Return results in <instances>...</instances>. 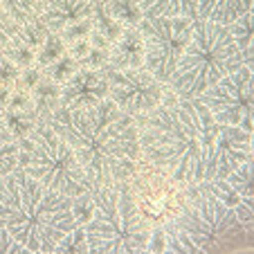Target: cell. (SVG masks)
<instances>
[{
	"label": "cell",
	"mask_w": 254,
	"mask_h": 254,
	"mask_svg": "<svg viewBox=\"0 0 254 254\" xmlns=\"http://www.w3.org/2000/svg\"><path fill=\"white\" fill-rule=\"evenodd\" d=\"M72 146L92 189L128 180L139 158V133L133 115L108 97L95 106L65 108L43 117Z\"/></svg>",
	"instance_id": "6da1fadb"
},
{
	"label": "cell",
	"mask_w": 254,
	"mask_h": 254,
	"mask_svg": "<svg viewBox=\"0 0 254 254\" xmlns=\"http://www.w3.org/2000/svg\"><path fill=\"white\" fill-rule=\"evenodd\" d=\"M221 124L198 99L160 104L146 117V133L139 149L178 185L207 183L214 178L216 137Z\"/></svg>",
	"instance_id": "7a4b0ae2"
},
{
	"label": "cell",
	"mask_w": 254,
	"mask_h": 254,
	"mask_svg": "<svg viewBox=\"0 0 254 254\" xmlns=\"http://www.w3.org/2000/svg\"><path fill=\"white\" fill-rule=\"evenodd\" d=\"M72 200L29 178L20 167L0 176V225L27 252H54L77 227Z\"/></svg>",
	"instance_id": "3957f363"
},
{
	"label": "cell",
	"mask_w": 254,
	"mask_h": 254,
	"mask_svg": "<svg viewBox=\"0 0 254 254\" xmlns=\"http://www.w3.org/2000/svg\"><path fill=\"white\" fill-rule=\"evenodd\" d=\"M162 230L167 250L178 254H202L230 248L239 236H245L250 225H243L234 209L223 205L205 185L198 183L189 185L185 209Z\"/></svg>",
	"instance_id": "277c9868"
},
{
	"label": "cell",
	"mask_w": 254,
	"mask_h": 254,
	"mask_svg": "<svg viewBox=\"0 0 254 254\" xmlns=\"http://www.w3.org/2000/svg\"><path fill=\"white\" fill-rule=\"evenodd\" d=\"M248 65L227 25L196 18L191 39L176 63L169 86L178 99H196L218 79Z\"/></svg>",
	"instance_id": "5b68a950"
},
{
	"label": "cell",
	"mask_w": 254,
	"mask_h": 254,
	"mask_svg": "<svg viewBox=\"0 0 254 254\" xmlns=\"http://www.w3.org/2000/svg\"><path fill=\"white\" fill-rule=\"evenodd\" d=\"M92 214L83 223L88 250L99 254H133L149 250L151 227L135 205L128 183L90 191Z\"/></svg>",
	"instance_id": "8992f818"
},
{
	"label": "cell",
	"mask_w": 254,
	"mask_h": 254,
	"mask_svg": "<svg viewBox=\"0 0 254 254\" xmlns=\"http://www.w3.org/2000/svg\"><path fill=\"white\" fill-rule=\"evenodd\" d=\"M16 142H18V167L29 178L70 198H79L92 191V185L88 183L72 146L43 117H39L34 128Z\"/></svg>",
	"instance_id": "52a82bcc"
},
{
	"label": "cell",
	"mask_w": 254,
	"mask_h": 254,
	"mask_svg": "<svg viewBox=\"0 0 254 254\" xmlns=\"http://www.w3.org/2000/svg\"><path fill=\"white\" fill-rule=\"evenodd\" d=\"M189 18H142L137 32L144 43V67L160 83H169L176 63L191 39Z\"/></svg>",
	"instance_id": "ba28073f"
},
{
	"label": "cell",
	"mask_w": 254,
	"mask_h": 254,
	"mask_svg": "<svg viewBox=\"0 0 254 254\" xmlns=\"http://www.w3.org/2000/svg\"><path fill=\"white\" fill-rule=\"evenodd\" d=\"M218 124L241 126L252 133L254 90H252V65H241L234 72L209 86L196 97Z\"/></svg>",
	"instance_id": "9c48e42d"
},
{
	"label": "cell",
	"mask_w": 254,
	"mask_h": 254,
	"mask_svg": "<svg viewBox=\"0 0 254 254\" xmlns=\"http://www.w3.org/2000/svg\"><path fill=\"white\" fill-rule=\"evenodd\" d=\"M108 83V99L128 115H142L153 111L164 99V83L151 74L146 67H101Z\"/></svg>",
	"instance_id": "30bf717a"
},
{
	"label": "cell",
	"mask_w": 254,
	"mask_h": 254,
	"mask_svg": "<svg viewBox=\"0 0 254 254\" xmlns=\"http://www.w3.org/2000/svg\"><path fill=\"white\" fill-rule=\"evenodd\" d=\"M95 5L97 2L90 0H50L39 14V20L50 32L59 34L65 45H70L90 36Z\"/></svg>",
	"instance_id": "8fae6325"
},
{
	"label": "cell",
	"mask_w": 254,
	"mask_h": 254,
	"mask_svg": "<svg viewBox=\"0 0 254 254\" xmlns=\"http://www.w3.org/2000/svg\"><path fill=\"white\" fill-rule=\"evenodd\" d=\"M245 160H252V133L243 130L241 126L221 124L214 151V162H216L214 178L225 180L227 173H232L236 167H241Z\"/></svg>",
	"instance_id": "7c38bea8"
},
{
	"label": "cell",
	"mask_w": 254,
	"mask_h": 254,
	"mask_svg": "<svg viewBox=\"0 0 254 254\" xmlns=\"http://www.w3.org/2000/svg\"><path fill=\"white\" fill-rule=\"evenodd\" d=\"M108 97V83L104 72L92 67H79L70 79L61 86V104L65 108H83L95 106Z\"/></svg>",
	"instance_id": "4fadbf2b"
},
{
	"label": "cell",
	"mask_w": 254,
	"mask_h": 254,
	"mask_svg": "<svg viewBox=\"0 0 254 254\" xmlns=\"http://www.w3.org/2000/svg\"><path fill=\"white\" fill-rule=\"evenodd\" d=\"M50 29L41 23L39 18L29 20V23L20 25L18 34H16L11 43L5 48V57L9 59L14 65H18L20 70L25 67H32L36 63V57H39V50L43 48L45 39H48Z\"/></svg>",
	"instance_id": "5bb4252c"
},
{
	"label": "cell",
	"mask_w": 254,
	"mask_h": 254,
	"mask_svg": "<svg viewBox=\"0 0 254 254\" xmlns=\"http://www.w3.org/2000/svg\"><path fill=\"white\" fill-rule=\"evenodd\" d=\"M111 67H142L144 65V43L137 27H126L122 36L113 43L108 52V63Z\"/></svg>",
	"instance_id": "9a60e30c"
},
{
	"label": "cell",
	"mask_w": 254,
	"mask_h": 254,
	"mask_svg": "<svg viewBox=\"0 0 254 254\" xmlns=\"http://www.w3.org/2000/svg\"><path fill=\"white\" fill-rule=\"evenodd\" d=\"M254 0H198V18L216 25H232L239 16L252 11Z\"/></svg>",
	"instance_id": "2e32d148"
},
{
	"label": "cell",
	"mask_w": 254,
	"mask_h": 254,
	"mask_svg": "<svg viewBox=\"0 0 254 254\" xmlns=\"http://www.w3.org/2000/svg\"><path fill=\"white\" fill-rule=\"evenodd\" d=\"M144 18H198V0H133Z\"/></svg>",
	"instance_id": "e0dca14e"
},
{
	"label": "cell",
	"mask_w": 254,
	"mask_h": 254,
	"mask_svg": "<svg viewBox=\"0 0 254 254\" xmlns=\"http://www.w3.org/2000/svg\"><path fill=\"white\" fill-rule=\"evenodd\" d=\"M202 185H205V187L209 189V191L223 202V205H227L230 209H234L236 211V218H239L243 225H252V221H254V211L252 209H254V207L241 200V196L225 183V180L211 178V180H207V183H202Z\"/></svg>",
	"instance_id": "ac0fdd59"
},
{
	"label": "cell",
	"mask_w": 254,
	"mask_h": 254,
	"mask_svg": "<svg viewBox=\"0 0 254 254\" xmlns=\"http://www.w3.org/2000/svg\"><path fill=\"white\" fill-rule=\"evenodd\" d=\"M34 101V111L39 113V117L50 115L52 111H57L61 104V83L52 81L50 77H41V81L29 90Z\"/></svg>",
	"instance_id": "d6986e66"
},
{
	"label": "cell",
	"mask_w": 254,
	"mask_h": 254,
	"mask_svg": "<svg viewBox=\"0 0 254 254\" xmlns=\"http://www.w3.org/2000/svg\"><path fill=\"white\" fill-rule=\"evenodd\" d=\"M104 7L108 16L124 27H137V23L144 18L133 0H104Z\"/></svg>",
	"instance_id": "ffe728a7"
},
{
	"label": "cell",
	"mask_w": 254,
	"mask_h": 254,
	"mask_svg": "<svg viewBox=\"0 0 254 254\" xmlns=\"http://www.w3.org/2000/svg\"><path fill=\"white\" fill-rule=\"evenodd\" d=\"M225 183L239 193L241 200L254 207V200H252V160H245L241 167H236L232 173H227Z\"/></svg>",
	"instance_id": "44dd1931"
},
{
	"label": "cell",
	"mask_w": 254,
	"mask_h": 254,
	"mask_svg": "<svg viewBox=\"0 0 254 254\" xmlns=\"http://www.w3.org/2000/svg\"><path fill=\"white\" fill-rule=\"evenodd\" d=\"M234 36V41L239 43L241 52H243V59L248 65H252V11L239 16L232 25H227Z\"/></svg>",
	"instance_id": "7402d4cb"
},
{
	"label": "cell",
	"mask_w": 254,
	"mask_h": 254,
	"mask_svg": "<svg viewBox=\"0 0 254 254\" xmlns=\"http://www.w3.org/2000/svg\"><path fill=\"white\" fill-rule=\"evenodd\" d=\"M0 5L18 25L39 18V14L43 11V5L36 2V0H0Z\"/></svg>",
	"instance_id": "603a6c76"
},
{
	"label": "cell",
	"mask_w": 254,
	"mask_h": 254,
	"mask_svg": "<svg viewBox=\"0 0 254 254\" xmlns=\"http://www.w3.org/2000/svg\"><path fill=\"white\" fill-rule=\"evenodd\" d=\"M79 61L74 57H70V54H63V57H59L57 61L52 63V65H48V67H43V74L45 77H50L52 79V81H57V83H65L67 79L72 77V74H74V72L79 70Z\"/></svg>",
	"instance_id": "cb8c5ba5"
},
{
	"label": "cell",
	"mask_w": 254,
	"mask_h": 254,
	"mask_svg": "<svg viewBox=\"0 0 254 254\" xmlns=\"http://www.w3.org/2000/svg\"><path fill=\"white\" fill-rule=\"evenodd\" d=\"M65 54V43H63V39L59 36V34L50 32L48 34V39H45L43 48L39 50V57H36V67H48L52 65L54 61H57L59 57H63Z\"/></svg>",
	"instance_id": "d4e9b609"
},
{
	"label": "cell",
	"mask_w": 254,
	"mask_h": 254,
	"mask_svg": "<svg viewBox=\"0 0 254 254\" xmlns=\"http://www.w3.org/2000/svg\"><path fill=\"white\" fill-rule=\"evenodd\" d=\"M54 252H63V254H70V252H90L88 250V241H86V232H83V225H77L72 232H67L63 236V241L57 245Z\"/></svg>",
	"instance_id": "484cf974"
},
{
	"label": "cell",
	"mask_w": 254,
	"mask_h": 254,
	"mask_svg": "<svg viewBox=\"0 0 254 254\" xmlns=\"http://www.w3.org/2000/svg\"><path fill=\"white\" fill-rule=\"evenodd\" d=\"M14 169H18V142L11 139L0 144V176H7Z\"/></svg>",
	"instance_id": "4316f807"
},
{
	"label": "cell",
	"mask_w": 254,
	"mask_h": 254,
	"mask_svg": "<svg viewBox=\"0 0 254 254\" xmlns=\"http://www.w3.org/2000/svg\"><path fill=\"white\" fill-rule=\"evenodd\" d=\"M18 29H20V25L0 5V54L5 52V48L11 43V39H14L16 34H18Z\"/></svg>",
	"instance_id": "83f0119b"
},
{
	"label": "cell",
	"mask_w": 254,
	"mask_h": 254,
	"mask_svg": "<svg viewBox=\"0 0 254 254\" xmlns=\"http://www.w3.org/2000/svg\"><path fill=\"white\" fill-rule=\"evenodd\" d=\"M72 211H74L77 225H83V223H88V218H90V214H92V198H90V191L72 200Z\"/></svg>",
	"instance_id": "f1b7e54d"
},
{
	"label": "cell",
	"mask_w": 254,
	"mask_h": 254,
	"mask_svg": "<svg viewBox=\"0 0 254 254\" xmlns=\"http://www.w3.org/2000/svg\"><path fill=\"white\" fill-rule=\"evenodd\" d=\"M11 252H27L18 241H14V236L0 225V254H11Z\"/></svg>",
	"instance_id": "f546056e"
},
{
	"label": "cell",
	"mask_w": 254,
	"mask_h": 254,
	"mask_svg": "<svg viewBox=\"0 0 254 254\" xmlns=\"http://www.w3.org/2000/svg\"><path fill=\"white\" fill-rule=\"evenodd\" d=\"M11 139H14V135H11L9 126H7V120H5V111L0 108V144L11 142Z\"/></svg>",
	"instance_id": "4dcf8cb0"
},
{
	"label": "cell",
	"mask_w": 254,
	"mask_h": 254,
	"mask_svg": "<svg viewBox=\"0 0 254 254\" xmlns=\"http://www.w3.org/2000/svg\"><path fill=\"white\" fill-rule=\"evenodd\" d=\"M36 2H41V5L45 7V5H48V2H50V0H36Z\"/></svg>",
	"instance_id": "1f68e13d"
},
{
	"label": "cell",
	"mask_w": 254,
	"mask_h": 254,
	"mask_svg": "<svg viewBox=\"0 0 254 254\" xmlns=\"http://www.w3.org/2000/svg\"><path fill=\"white\" fill-rule=\"evenodd\" d=\"M90 2H97V0H90Z\"/></svg>",
	"instance_id": "d6a6232c"
}]
</instances>
